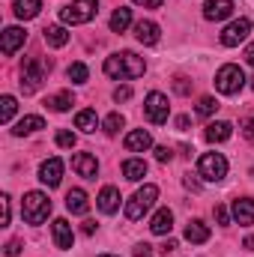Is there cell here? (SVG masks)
Wrapping results in <instances>:
<instances>
[{"mask_svg": "<svg viewBox=\"0 0 254 257\" xmlns=\"http://www.w3.org/2000/svg\"><path fill=\"white\" fill-rule=\"evenodd\" d=\"M51 230H54V245H57L60 251H69L72 242H75V236H72V224H69L66 218H54Z\"/></svg>", "mask_w": 254, "mask_h": 257, "instance_id": "obj_14", "label": "cell"}, {"mask_svg": "<svg viewBox=\"0 0 254 257\" xmlns=\"http://www.w3.org/2000/svg\"><path fill=\"white\" fill-rule=\"evenodd\" d=\"M96 12H99L96 0H72L66 9H60V18L66 24H87L96 18Z\"/></svg>", "mask_w": 254, "mask_h": 257, "instance_id": "obj_7", "label": "cell"}, {"mask_svg": "<svg viewBox=\"0 0 254 257\" xmlns=\"http://www.w3.org/2000/svg\"><path fill=\"white\" fill-rule=\"evenodd\" d=\"M21 215H24L27 224H42V221L51 215V200H48V194L27 192L24 200H21Z\"/></svg>", "mask_w": 254, "mask_h": 257, "instance_id": "obj_2", "label": "cell"}, {"mask_svg": "<svg viewBox=\"0 0 254 257\" xmlns=\"http://www.w3.org/2000/svg\"><path fill=\"white\" fill-rule=\"evenodd\" d=\"M39 9H42V0H15V15H18L21 21L36 18V15H39Z\"/></svg>", "mask_w": 254, "mask_h": 257, "instance_id": "obj_25", "label": "cell"}, {"mask_svg": "<svg viewBox=\"0 0 254 257\" xmlns=\"http://www.w3.org/2000/svg\"><path fill=\"white\" fill-rule=\"evenodd\" d=\"M18 254H21V239H12L6 245V257H18Z\"/></svg>", "mask_w": 254, "mask_h": 257, "instance_id": "obj_38", "label": "cell"}, {"mask_svg": "<svg viewBox=\"0 0 254 257\" xmlns=\"http://www.w3.org/2000/svg\"><path fill=\"white\" fill-rule=\"evenodd\" d=\"M0 203H3V221H0V227H9V197L3 194V197H0Z\"/></svg>", "mask_w": 254, "mask_h": 257, "instance_id": "obj_39", "label": "cell"}, {"mask_svg": "<svg viewBox=\"0 0 254 257\" xmlns=\"http://www.w3.org/2000/svg\"><path fill=\"white\" fill-rule=\"evenodd\" d=\"M242 248H248V251H254V236H248V239L242 242Z\"/></svg>", "mask_w": 254, "mask_h": 257, "instance_id": "obj_49", "label": "cell"}, {"mask_svg": "<svg viewBox=\"0 0 254 257\" xmlns=\"http://www.w3.org/2000/svg\"><path fill=\"white\" fill-rule=\"evenodd\" d=\"M186 239H189V242H194V245L206 242V239H209V227H206L200 218H191L189 224H186Z\"/></svg>", "mask_w": 254, "mask_h": 257, "instance_id": "obj_23", "label": "cell"}, {"mask_svg": "<svg viewBox=\"0 0 254 257\" xmlns=\"http://www.w3.org/2000/svg\"><path fill=\"white\" fill-rule=\"evenodd\" d=\"M81 230H84L87 236H93V233H96V221H84V224H81Z\"/></svg>", "mask_w": 254, "mask_h": 257, "instance_id": "obj_45", "label": "cell"}, {"mask_svg": "<svg viewBox=\"0 0 254 257\" xmlns=\"http://www.w3.org/2000/svg\"><path fill=\"white\" fill-rule=\"evenodd\" d=\"M24 42H27V33H24L21 27H6V30H3V39H0V51H3L6 57H12Z\"/></svg>", "mask_w": 254, "mask_h": 257, "instance_id": "obj_10", "label": "cell"}, {"mask_svg": "<svg viewBox=\"0 0 254 257\" xmlns=\"http://www.w3.org/2000/svg\"><path fill=\"white\" fill-rule=\"evenodd\" d=\"M120 128H123V117H120V114H117V111H114V114H108V117H105V132H108V135H117V132H120Z\"/></svg>", "mask_w": 254, "mask_h": 257, "instance_id": "obj_33", "label": "cell"}, {"mask_svg": "<svg viewBox=\"0 0 254 257\" xmlns=\"http://www.w3.org/2000/svg\"><path fill=\"white\" fill-rule=\"evenodd\" d=\"M215 111H218V102H215L212 96H203V99L197 102V114H200V117H212Z\"/></svg>", "mask_w": 254, "mask_h": 257, "instance_id": "obj_32", "label": "cell"}, {"mask_svg": "<svg viewBox=\"0 0 254 257\" xmlns=\"http://www.w3.org/2000/svg\"><path fill=\"white\" fill-rule=\"evenodd\" d=\"M54 141H57V147H63V150H72V147H75V135H72V132H66V128L57 132V138H54Z\"/></svg>", "mask_w": 254, "mask_h": 257, "instance_id": "obj_34", "label": "cell"}, {"mask_svg": "<svg viewBox=\"0 0 254 257\" xmlns=\"http://www.w3.org/2000/svg\"><path fill=\"white\" fill-rule=\"evenodd\" d=\"M132 3H138V6H144V9H159L165 0H132Z\"/></svg>", "mask_w": 254, "mask_h": 257, "instance_id": "obj_43", "label": "cell"}, {"mask_svg": "<svg viewBox=\"0 0 254 257\" xmlns=\"http://www.w3.org/2000/svg\"><path fill=\"white\" fill-rule=\"evenodd\" d=\"M96 200H99V209H102L105 215H114V212L120 209V192H117L114 186H105Z\"/></svg>", "mask_w": 254, "mask_h": 257, "instance_id": "obj_18", "label": "cell"}, {"mask_svg": "<svg viewBox=\"0 0 254 257\" xmlns=\"http://www.w3.org/2000/svg\"><path fill=\"white\" fill-rule=\"evenodd\" d=\"M183 183H186V189H191V192H200V183H197L191 174H186V180H183Z\"/></svg>", "mask_w": 254, "mask_h": 257, "instance_id": "obj_44", "label": "cell"}, {"mask_svg": "<svg viewBox=\"0 0 254 257\" xmlns=\"http://www.w3.org/2000/svg\"><path fill=\"white\" fill-rule=\"evenodd\" d=\"M174 248H177V239H168V242H165V245H162V251H165V254H171V251H174Z\"/></svg>", "mask_w": 254, "mask_h": 257, "instance_id": "obj_48", "label": "cell"}, {"mask_svg": "<svg viewBox=\"0 0 254 257\" xmlns=\"http://www.w3.org/2000/svg\"><path fill=\"white\" fill-rule=\"evenodd\" d=\"M233 15V0H206L203 3V18L206 21H224Z\"/></svg>", "mask_w": 254, "mask_h": 257, "instance_id": "obj_11", "label": "cell"}, {"mask_svg": "<svg viewBox=\"0 0 254 257\" xmlns=\"http://www.w3.org/2000/svg\"><path fill=\"white\" fill-rule=\"evenodd\" d=\"M99 257H117V254H99Z\"/></svg>", "mask_w": 254, "mask_h": 257, "instance_id": "obj_50", "label": "cell"}, {"mask_svg": "<svg viewBox=\"0 0 254 257\" xmlns=\"http://www.w3.org/2000/svg\"><path fill=\"white\" fill-rule=\"evenodd\" d=\"M15 111H18L15 96H3V99H0V123H9V120L15 117Z\"/></svg>", "mask_w": 254, "mask_h": 257, "instance_id": "obj_30", "label": "cell"}, {"mask_svg": "<svg viewBox=\"0 0 254 257\" xmlns=\"http://www.w3.org/2000/svg\"><path fill=\"white\" fill-rule=\"evenodd\" d=\"M123 147H126L129 153H144V150H150V147H153V138H150V132L135 128V132H129V135H126Z\"/></svg>", "mask_w": 254, "mask_h": 257, "instance_id": "obj_16", "label": "cell"}, {"mask_svg": "<svg viewBox=\"0 0 254 257\" xmlns=\"http://www.w3.org/2000/svg\"><path fill=\"white\" fill-rule=\"evenodd\" d=\"M75 128H81V132H96L99 128V117H96V111L93 108H87V111H78V117H75Z\"/></svg>", "mask_w": 254, "mask_h": 257, "instance_id": "obj_26", "label": "cell"}, {"mask_svg": "<svg viewBox=\"0 0 254 257\" xmlns=\"http://www.w3.org/2000/svg\"><path fill=\"white\" fill-rule=\"evenodd\" d=\"M174 90H177L180 96H189V93H191V84L186 81V78H177V81H174Z\"/></svg>", "mask_w": 254, "mask_h": 257, "instance_id": "obj_36", "label": "cell"}, {"mask_svg": "<svg viewBox=\"0 0 254 257\" xmlns=\"http://www.w3.org/2000/svg\"><path fill=\"white\" fill-rule=\"evenodd\" d=\"M45 72H48V63L42 57H27L21 63V90L24 93H36L45 81Z\"/></svg>", "mask_w": 254, "mask_h": 257, "instance_id": "obj_4", "label": "cell"}, {"mask_svg": "<svg viewBox=\"0 0 254 257\" xmlns=\"http://www.w3.org/2000/svg\"><path fill=\"white\" fill-rule=\"evenodd\" d=\"M66 75H69V81H72V84H84V81H87V75H90V69H87L84 63H72L69 69H66Z\"/></svg>", "mask_w": 254, "mask_h": 257, "instance_id": "obj_31", "label": "cell"}, {"mask_svg": "<svg viewBox=\"0 0 254 257\" xmlns=\"http://www.w3.org/2000/svg\"><path fill=\"white\" fill-rule=\"evenodd\" d=\"M242 87H245V72H242L239 66L227 63V66H221V69L215 72V90H218V93L236 96Z\"/></svg>", "mask_w": 254, "mask_h": 257, "instance_id": "obj_3", "label": "cell"}, {"mask_svg": "<svg viewBox=\"0 0 254 257\" xmlns=\"http://www.w3.org/2000/svg\"><path fill=\"white\" fill-rule=\"evenodd\" d=\"M144 72H147V63L135 51H120L105 60V75L114 81H132V78H141Z\"/></svg>", "mask_w": 254, "mask_h": 257, "instance_id": "obj_1", "label": "cell"}, {"mask_svg": "<svg viewBox=\"0 0 254 257\" xmlns=\"http://www.w3.org/2000/svg\"><path fill=\"white\" fill-rule=\"evenodd\" d=\"M245 63H248V66H254V42L248 45V48H245Z\"/></svg>", "mask_w": 254, "mask_h": 257, "instance_id": "obj_47", "label": "cell"}, {"mask_svg": "<svg viewBox=\"0 0 254 257\" xmlns=\"http://www.w3.org/2000/svg\"><path fill=\"white\" fill-rule=\"evenodd\" d=\"M129 24H132V9L117 6V9H114V15H111V30H114V33H123Z\"/></svg>", "mask_w": 254, "mask_h": 257, "instance_id": "obj_28", "label": "cell"}, {"mask_svg": "<svg viewBox=\"0 0 254 257\" xmlns=\"http://www.w3.org/2000/svg\"><path fill=\"white\" fill-rule=\"evenodd\" d=\"M39 128H45V120H42V117H21L12 132L21 138V135H33V132H39Z\"/></svg>", "mask_w": 254, "mask_h": 257, "instance_id": "obj_27", "label": "cell"}, {"mask_svg": "<svg viewBox=\"0 0 254 257\" xmlns=\"http://www.w3.org/2000/svg\"><path fill=\"white\" fill-rule=\"evenodd\" d=\"M135 257H153V245H147V242L135 245Z\"/></svg>", "mask_w": 254, "mask_h": 257, "instance_id": "obj_41", "label": "cell"}, {"mask_svg": "<svg viewBox=\"0 0 254 257\" xmlns=\"http://www.w3.org/2000/svg\"><path fill=\"white\" fill-rule=\"evenodd\" d=\"M189 117H186V114H183V117H177V128H180V132H186V128H189Z\"/></svg>", "mask_w": 254, "mask_h": 257, "instance_id": "obj_46", "label": "cell"}, {"mask_svg": "<svg viewBox=\"0 0 254 257\" xmlns=\"http://www.w3.org/2000/svg\"><path fill=\"white\" fill-rule=\"evenodd\" d=\"M42 36H45V45H51V48H63L66 42H69V33H66V27H60V24L45 27Z\"/></svg>", "mask_w": 254, "mask_h": 257, "instance_id": "obj_24", "label": "cell"}, {"mask_svg": "<svg viewBox=\"0 0 254 257\" xmlns=\"http://www.w3.org/2000/svg\"><path fill=\"white\" fill-rule=\"evenodd\" d=\"M144 114H147V120H150V123H156V126L168 123V114H171L168 96H165V93H159V90L147 93V99H144Z\"/></svg>", "mask_w": 254, "mask_h": 257, "instance_id": "obj_8", "label": "cell"}, {"mask_svg": "<svg viewBox=\"0 0 254 257\" xmlns=\"http://www.w3.org/2000/svg\"><path fill=\"white\" fill-rule=\"evenodd\" d=\"M251 174H254V171H251Z\"/></svg>", "mask_w": 254, "mask_h": 257, "instance_id": "obj_52", "label": "cell"}, {"mask_svg": "<svg viewBox=\"0 0 254 257\" xmlns=\"http://www.w3.org/2000/svg\"><path fill=\"white\" fill-rule=\"evenodd\" d=\"M72 168H75L78 177H84V180H96V174H99V162H96V156H90V153H78V156L72 159Z\"/></svg>", "mask_w": 254, "mask_h": 257, "instance_id": "obj_13", "label": "cell"}, {"mask_svg": "<svg viewBox=\"0 0 254 257\" xmlns=\"http://www.w3.org/2000/svg\"><path fill=\"white\" fill-rule=\"evenodd\" d=\"M233 135V126L230 123H224V120H218V123H209L206 132H203V138L209 141V144H221V141H227Z\"/></svg>", "mask_w": 254, "mask_h": 257, "instance_id": "obj_21", "label": "cell"}, {"mask_svg": "<svg viewBox=\"0 0 254 257\" xmlns=\"http://www.w3.org/2000/svg\"><path fill=\"white\" fill-rule=\"evenodd\" d=\"M242 135H245V138L254 144V117H248V120L242 123Z\"/></svg>", "mask_w": 254, "mask_h": 257, "instance_id": "obj_42", "label": "cell"}, {"mask_svg": "<svg viewBox=\"0 0 254 257\" xmlns=\"http://www.w3.org/2000/svg\"><path fill=\"white\" fill-rule=\"evenodd\" d=\"M156 159L165 165V162H171V159H174V150H171V147H156Z\"/></svg>", "mask_w": 254, "mask_h": 257, "instance_id": "obj_35", "label": "cell"}, {"mask_svg": "<svg viewBox=\"0 0 254 257\" xmlns=\"http://www.w3.org/2000/svg\"><path fill=\"white\" fill-rule=\"evenodd\" d=\"M135 39L141 45H156L159 42V24L156 21H138L135 24Z\"/></svg>", "mask_w": 254, "mask_h": 257, "instance_id": "obj_17", "label": "cell"}, {"mask_svg": "<svg viewBox=\"0 0 254 257\" xmlns=\"http://www.w3.org/2000/svg\"><path fill=\"white\" fill-rule=\"evenodd\" d=\"M197 174L206 183H221L227 177V159L221 153H203L200 162H197Z\"/></svg>", "mask_w": 254, "mask_h": 257, "instance_id": "obj_6", "label": "cell"}, {"mask_svg": "<svg viewBox=\"0 0 254 257\" xmlns=\"http://www.w3.org/2000/svg\"><path fill=\"white\" fill-rule=\"evenodd\" d=\"M248 33H251V21H248V18H239V21H233V24L224 27V33H221V45H224V48H236L239 42L248 39Z\"/></svg>", "mask_w": 254, "mask_h": 257, "instance_id": "obj_9", "label": "cell"}, {"mask_svg": "<svg viewBox=\"0 0 254 257\" xmlns=\"http://www.w3.org/2000/svg\"><path fill=\"white\" fill-rule=\"evenodd\" d=\"M123 177H126L129 183L144 180V177H147V162H144V159H126V162H123Z\"/></svg>", "mask_w": 254, "mask_h": 257, "instance_id": "obj_22", "label": "cell"}, {"mask_svg": "<svg viewBox=\"0 0 254 257\" xmlns=\"http://www.w3.org/2000/svg\"><path fill=\"white\" fill-rule=\"evenodd\" d=\"M66 209L75 212V215H87V209H90L87 194L81 192V189H69V192H66Z\"/></svg>", "mask_w": 254, "mask_h": 257, "instance_id": "obj_19", "label": "cell"}, {"mask_svg": "<svg viewBox=\"0 0 254 257\" xmlns=\"http://www.w3.org/2000/svg\"><path fill=\"white\" fill-rule=\"evenodd\" d=\"M251 87H254V81H251Z\"/></svg>", "mask_w": 254, "mask_h": 257, "instance_id": "obj_51", "label": "cell"}, {"mask_svg": "<svg viewBox=\"0 0 254 257\" xmlns=\"http://www.w3.org/2000/svg\"><path fill=\"white\" fill-rule=\"evenodd\" d=\"M233 218L242 227L254 224V197H236L233 200Z\"/></svg>", "mask_w": 254, "mask_h": 257, "instance_id": "obj_15", "label": "cell"}, {"mask_svg": "<svg viewBox=\"0 0 254 257\" xmlns=\"http://www.w3.org/2000/svg\"><path fill=\"white\" fill-rule=\"evenodd\" d=\"M215 218H218V224H230V212L224 206H215Z\"/></svg>", "mask_w": 254, "mask_h": 257, "instance_id": "obj_40", "label": "cell"}, {"mask_svg": "<svg viewBox=\"0 0 254 257\" xmlns=\"http://www.w3.org/2000/svg\"><path fill=\"white\" fill-rule=\"evenodd\" d=\"M171 227H174V212H171V209H159V212L153 215V221H150V230H153L156 236L171 233Z\"/></svg>", "mask_w": 254, "mask_h": 257, "instance_id": "obj_20", "label": "cell"}, {"mask_svg": "<svg viewBox=\"0 0 254 257\" xmlns=\"http://www.w3.org/2000/svg\"><path fill=\"white\" fill-rule=\"evenodd\" d=\"M72 102H75V99H72V93L63 90V93H57V96H48V99H45V108H51V111H60V114H63V111L72 108Z\"/></svg>", "mask_w": 254, "mask_h": 257, "instance_id": "obj_29", "label": "cell"}, {"mask_svg": "<svg viewBox=\"0 0 254 257\" xmlns=\"http://www.w3.org/2000/svg\"><path fill=\"white\" fill-rule=\"evenodd\" d=\"M156 197H159V186H153V183H147L144 189H138L135 197L126 203V218L129 221L144 218V212H150V206L156 203Z\"/></svg>", "mask_w": 254, "mask_h": 257, "instance_id": "obj_5", "label": "cell"}, {"mask_svg": "<svg viewBox=\"0 0 254 257\" xmlns=\"http://www.w3.org/2000/svg\"><path fill=\"white\" fill-rule=\"evenodd\" d=\"M132 99V87H117L114 90V102H129Z\"/></svg>", "mask_w": 254, "mask_h": 257, "instance_id": "obj_37", "label": "cell"}, {"mask_svg": "<svg viewBox=\"0 0 254 257\" xmlns=\"http://www.w3.org/2000/svg\"><path fill=\"white\" fill-rule=\"evenodd\" d=\"M39 180H42L48 189L60 186V180H63V162H60V159H48V162H42V168H39Z\"/></svg>", "mask_w": 254, "mask_h": 257, "instance_id": "obj_12", "label": "cell"}]
</instances>
